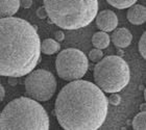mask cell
<instances>
[{
	"label": "cell",
	"mask_w": 146,
	"mask_h": 130,
	"mask_svg": "<svg viewBox=\"0 0 146 130\" xmlns=\"http://www.w3.org/2000/svg\"><path fill=\"white\" fill-rule=\"evenodd\" d=\"M140 109H141V112H146V105H145V103H143V104L141 105Z\"/></svg>",
	"instance_id": "cell-24"
},
{
	"label": "cell",
	"mask_w": 146,
	"mask_h": 130,
	"mask_svg": "<svg viewBox=\"0 0 146 130\" xmlns=\"http://www.w3.org/2000/svg\"><path fill=\"white\" fill-rule=\"evenodd\" d=\"M133 129L145 130L146 129V112H139L133 120Z\"/></svg>",
	"instance_id": "cell-14"
},
{
	"label": "cell",
	"mask_w": 146,
	"mask_h": 130,
	"mask_svg": "<svg viewBox=\"0 0 146 130\" xmlns=\"http://www.w3.org/2000/svg\"><path fill=\"white\" fill-rule=\"evenodd\" d=\"M20 0H0V18L12 17L18 12Z\"/></svg>",
	"instance_id": "cell-11"
},
{
	"label": "cell",
	"mask_w": 146,
	"mask_h": 130,
	"mask_svg": "<svg viewBox=\"0 0 146 130\" xmlns=\"http://www.w3.org/2000/svg\"><path fill=\"white\" fill-rule=\"evenodd\" d=\"M54 36H55V41L62 42V41H64V39H65V33L62 30H58L54 32Z\"/></svg>",
	"instance_id": "cell-20"
},
{
	"label": "cell",
	"mask_w": 146,
	"mask_h": 130,
	"mask_svg": "<svg viewBox=\"0 0 146 130\" xmlns=\"http://www.w3.org/2000/svg\"><path fill=\"white\" fill-rule=\"evenodd\" d=\"M123 55V52L121 51V50H119L118 51V56H122Z\"/></svg>",
	"instance_id": "cell-25"
},
{
	"label": "cell",
	"mask_w": 146,
	"mask_h": 130,
	"mask_svg": "<svg viewBox=\"0 0 146 130\" xmlns=\"http://www.w3.org/2000/svg\"><path fill=\"white\" fill-rule=\"evenodd\" d=\"M61 45L58 41L53 39H46L41 42V53L46 55H52L60 51Z\"/></svg>",
	"instance_id": "cell-13"
},
{
	"label": "cell",
	"mask_w": 146,
	"mask_h": 130,
	"mask_svg": "<svg viewBox=\"0 0 146 130\" xmlns=\"http://www.w3.org/2000/svg\"><path fill=\"white\" fill-rule=\"evenodd\" d=\"M113 95H111L109 98H108V102L109 104H112V105H119L120 103H121V97L119 96L118 94H116V93H112Z\"/></svg>",
	"instance_id": "cell-18"
},
{
	"label": "cell",
	"mask_w": 146,
	"mask_h": 130,
	"mask_svg": "<svg viewBox=\"0 0 146 130\" xmlns=\"http://www.w3.org/2000/svg\"><path fill=\"white\" fill-rule=\"evenodd\" d=\"M26 94L36 101H48L56 92L58 82L54 75L47 70L39 69L31 71L24 81Z\"/></svg>",
	"instance_id": "cell-7"
},
{
	"label": "cell",
	"mask_w": 146,
	"mask_h": 130,
	"mask_svg": "<svg viewBox=\"0 0 146 130\" xmlns=\"http://www.w3.org/2000/svg\"><path fill=\"white\" fill-rule=\"evenodd\" d=\"M36 16H38V18H40V19L47 18V12H46V9L44 6H41V7H39V9H36Z\"/></svg>",
	"instance_id": "cell-19"
},
{
	"label": "cell",
	"mask_w": 146,
	"mask_h": 130,
	"mask_svg": "<svg viewBox=\"0 0 146 130\" xmlns=\"http://www.w3.org/2000/svg\"><path fill=\"white\" fill-rule=\"evenodd\" d=\"M110 42H111V38L108 32H104V31H97L92 36V44L97 49H106L110 45Z\"/></svg>",
	"instance_id": "cell-12"
},
{
	"label": "cell",
	"mask_w": 146,
	"mask_h": 130,
	"mask_svg": "<svg viewBox=\"0 0 146 130\" xmlns=\"http://www.w3.org/2000/svg\"><path fill=\"white\" fill-rule=\"evenodd\" d=\"M89 61L86 54L76 48L61 51L55 59V69L60 78L66 81L80 79L86 75Z\"/></svg>",
	"instance_id": "cell-6"
},
{
	"label": "cell",
	"mask_w": 146,
	"mask_h": 130,
	"mask_svg": "<svg viewBox=\"0 0 146 130\" xmlns=\"http://www.w3.org/2000/svg\"><path fill=\"white\" fill-rule=\"evenodd\" d=\"M1 130H48L49 117L39 101L19 97L0 112Z\"/></svg>",
	"instance_id": "cell-3"
},
{
	"label": "cell",
	"mask_w": 146,
	"mask_h": 130,
	"mask_svg": "<svg viewBox=\"0 0 146 130\" xmlns=\"http://www.w3.org/2000/svg\"><path fill=\"white\" fill-rule=\"evenodd\" d=\"M41 61L36 29L24 19L0 18V76L22 77Z\"/></svg>",
	"instance_id": "cell-2"
},
{
	"label": "cell",
	"mask_w": 146,
	"mask_h": 130,
	"mask_svg": "<svg viewBox=\"0 0 146 130\" xmlns=\"http://www.w3.org/2000/svg\"><path fill=\"white\" fill-rule=\"evenodd\" d=\"M9 85H12V86H15V85H17V83H18L17 77H9Z\"/></svg>",
	"instance_id": "cell-22"
},
{
	"label": "cell",
	"mask_w": 146,
	"mask_h": 130,
	"mask_svg": "<svg viewBox=\"0 0 146 130\" xmlns=\"http://www.w3.org/2000/svg\"><path fill=\"white\" fill-rule=\"evenodd\" d=\"M112 42L113 44L117 47V48L123 49L126 48L131 45V41H133V34L127 28L121 27V28H117L113 30L112 36Z\"/></svg>",
	"instance_id": "cell-9"
},
{
	"label": "cell",
	"mask_w": 146,
	"mask_h": 130,
	"mask_svg": "<svg viewBox=\"0 0 146 130\" xmlns=\"http://www.w3.org/2000/svg\"><path fill=\"white\" fill-rule=\"evenodd\" d=\"M95 84L106 93H118L128 84L131 70L127 63L118 55L102 57L94 67Z\"/></svg>",
	"instance_id": "cell-5"
},
{
	"label": "cell",
	"mask_w": 146,
	"mask_h": 130,
	"mask_svg": "<svg viewBox=\"0 0 146 130\" xmlns=\"http://www.w3.org/2000/svg\"><path fill=\"white\" fill-rule=\"evenodd\" d=\"M127 20L134 25H142L146 21V9L141 4H133L128 7Z\"/></svg>",
	"instance_id": "cell-10"
},
{
	"label": "cell",
	"mask_w": 146,
	"mask_h": 130,
	"mask_svg": "<svg viewBox=\"0 0 146 130\" xmlns=\"http://www.w3.org/2000/svg\"><path fill=\"white\" fill-rule=\"evenodd\" d=\"M49 20L68 30L86 27L98 13V0H43Z\"/></svg>",
	"instance_id": "cell-4"
},
{
	"label": "cell",
	"mask_w": 146,
	"mask_h": 130,
	"mask_svg": "<svg viewBox=\"0 0 146 130\" xmlns=\"http://www.w3.org/2000/svg\"><path fill=\"white\" fill-rule=\"evenodd\" d=\"M104 57V52L101 51V49L94 48L92 49L90 53H89V58L91 61H94V63H97Z\"/></svg>",
	"instance_id": "cell-16"
},
{
	"label": "cell",
	"mask_w": 146,
	"mask_h": 130,
	"mask_svg": "<svg viewBox=\"0 0 146 130\" xmlns=\"http://www.w3.org/2000/svg\"><path fill=\"white\" fill-rule=\"evenodd\" d=\"M107 2L110 5L114 6L115 9H128L129 6L137 2V0H107Z\"/></svg>",
	"instance_id": "cell-15"
},
{
	"label": "cell",
	"mask_w": 146,
	"mask_h": 130,
	"mask_svg": "<svg viewBox=\"0 0 146 130\" xmlns=\"http://www.w3.org/2000/svg\"><path fill=\"white\" fill-rule=\"evenodd\" d=\"M95 22L101 31L104 32H111L117 27L118 25V18L114 12L111 9H104L101 12L97 13L95 17Z\"/></svg>",
	"instance_id": "cell-8"
},
{
	"label": "cell",
	"mask_w": 146,
	"mask_h": 130,
	"mask_svg": "<svg viewBox=\"0 0 146 130\" xmlns=\"http://www.w3.org/2000/svg\"><path fill=\"white\" fill-rule=\"evenodd\" d=\"M20 4L23 6V9H31V5H33V0H21Z\"/></svg>",
	"instance_id": "cell-21"
},
{
	"label": "cell",
	"mask_w": 146,
	"mask_h": 130,
	"mask_svg": "<svg viewBox=\"0 0 146 130\" xmlns=\"http://www.w3.org/2000/svg\"><path fill=\"white\" fill-rule=\"evenodd\" d=\"M109 102L95 83L76 79L58 93L54 115L65 130H97L108 115Z\"/></svg>",
	"instance_id": "cell-1"
},
{
	"label": "cell",
	"mask_w": 146,
	"mask_h": 130,
	"mask_svg": "<svg viewBox=\"0 0 146 130\" xmlns=\"http://www.w3.org/2000/svg\"><path fill=\"white\" fill-rule=\"evenodd\" d=\"M4 96H5V90L2 86V84H0V102L4 99Z\"/></svg>",
	"instance_id": "cell-23"
},
{
	"label": "cell",
	"mask_w": 146,
	"mask_h": 130,
	"mask_svg": "<svg viewBox=\"0 0 146 130\" xmlns=\"http://www.w3.org/2000/svg\"><path fill=\"white\" fill-rule=\"evenodd\" d=\"M139 52L142 55V57L146 58V32L142 33L140 41H139Z\"/></svg>",
	"instance_id": "cell-17"
}]
</instances>
